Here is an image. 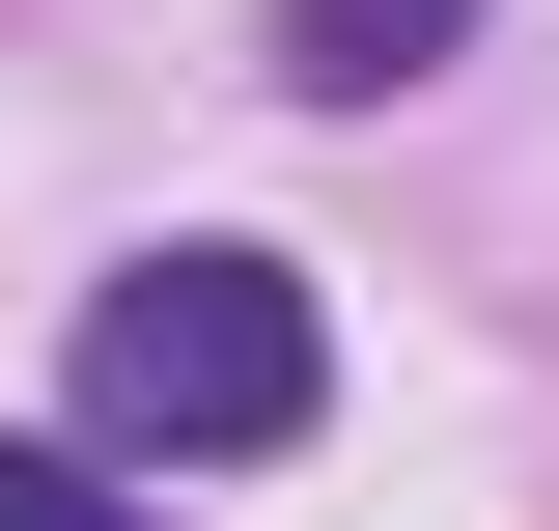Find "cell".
Returning a JSON list of instances; mask_svg holds the SVG:
<instances>
[{
  "instance_id": "1",
  "label": "cell",
  "mask_w": 559,
  "mask_h": 531,
  "mask_svg": "<svg viewBox=\"0 0 559 531\" xmlns=\"http://www.w3.org/2000/svg\"><path fill=\"white\" fill-rule=\"evenodd\" d=\"M308 392H336V335H308V280L280 252H140L112 308H84V448L140 475H224V448H308Z\"/></svg>"
},
{
  "instance_id": "2",
  "label": "cell",
  "mask_w": 559,
  "mask_h": 531,
  "mask_svg": "<svg viewBox=\"0 0 559 531\" xmlns=\"http://www.w3.org/2000/svg\"><path fill=\"white\" fill-rule=\"evenodd\" d=\"M476 57V0H280V84L308 113H392V84H448Z\"/></svg>"
},
{
  "instance_id": "3",
  "label": "cell",
  "mask_w": 559,
  "mask_h": 531,
  "mask_svg": "<svg viewBox=\"0 0 559 531\" xmlns=\"http://www.w3.org/2000/svg\"><path fill=\"white\" fill-rule=\"evenodd\" d=\"M0 531H140V504H112V448H0Z\"/></svg>"
}]
</instances>
